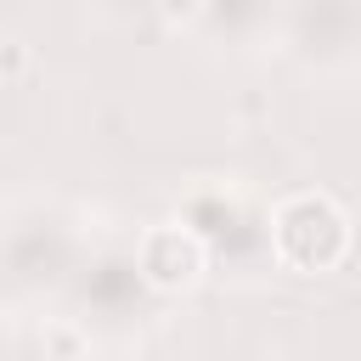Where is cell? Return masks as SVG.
Masks as SVG:
<instances>
[{
	"instance_id": "6da1fadb",
	"label": "cell",
	"mask_w": 361,
	"mask_h": 361,
	"mask_svg": "<svg viewBox=\"0 0 361 361\" xmlns=\"http://www.w3.org/2000/svg\"><path fill=\"white\" fill-rule=\"evenodd\" d=\"M271 243H276L282 265H293V271H333L350 254V214L327 192H299L276 209Z\"/></svg>"
},
{
	"instance_id": "7a4b0ae2",
	"label": "cell",
	"mask_w": 361,
	"mask_h": 361,
	"mask_svg": "<svg viewBox=\"0 0 361 361\" xmlns=\"http://www.w3.org/2000/svg\"><path fill=\"white\" fill-rule=\"evenodd\" d=\"M203 243L192 237V231H180V226H152L147 237H141V276L152 282V288H164V293H186V288H197V276H203Z\"/></svg>"
}]
</instances>
